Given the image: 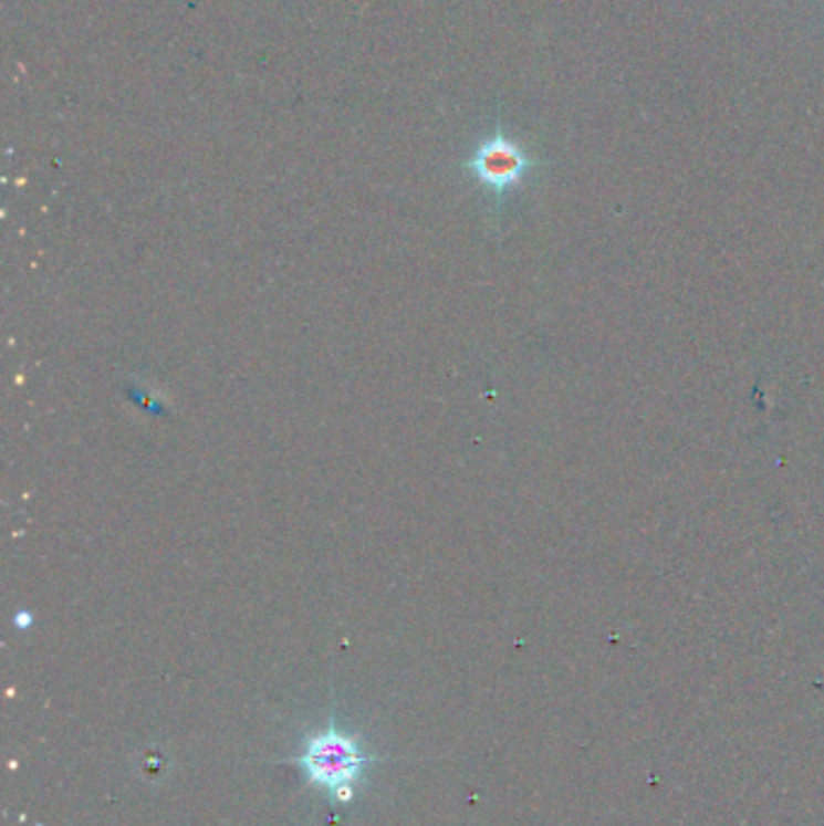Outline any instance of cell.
Instances as JSON below:
<instances>
[{"mask_svg": "<svg viewBox=\"0 0 824 826\" xmlns=\"http://www.w3.org/2000/svg\"><path fill=\"white\" fill-rule=\"evenodd\" d=\"M377 762L380 759L365 754L361 738L338 730L334 720H330V725L324 730L307 738L300 754L291 759V764L303 771L312 788L332 795L338 805L353 803L358 783L365 778V771Z\"/></svg>", "mask_w": 824, "mask_h": 826, "instance_id": "1", "label": "cell"}, {"mask_svg": "<svg viewBox=\"0 0 824 826\" xmlns=\"http://www.w3.org/2000/svg\"><path fill=\"white\" fill-rule=\"evenodd\" d=\"M540 165H544V160L528 155L518 140L505 136L501 126H496L493 134L483 138L467 157L465 169L477 179V184L491 191L496 203H501L503 196L520 187Z\"/></svg>", "mask_w": 824, "mask_h": 826, "instance_id": "2", "label": "cell"}]
</instances>
